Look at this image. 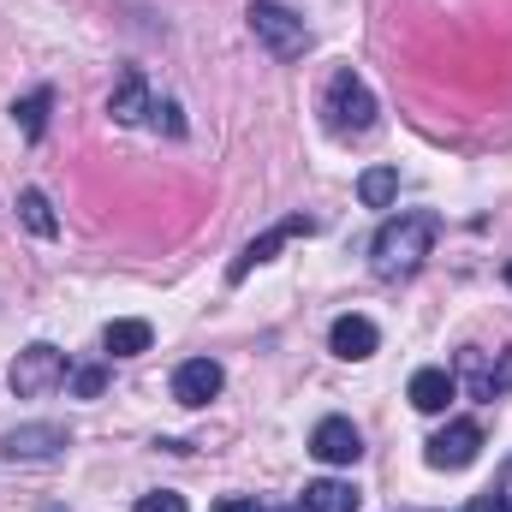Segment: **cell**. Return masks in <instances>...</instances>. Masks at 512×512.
<instances>
[{"label":"cell","mask_w":512,"mask_h":512,"mask_svg":"<svg viewBox=\"0 0 512 512\" xmlns=\"http://www.w3.org/2000/svg\"><path fill=\"white\" fill-rule=\"evenodd\" d=\"M435 233H441V215H429V209L393 215L382 233H376V245H370L376 274H382V280H405V274H417L423 256H429V245H435Z\"/></svg>","instance_id":"1"},{"label":"cell","mask_w":512,"mask_h":512,"mask_svg":"<svg viewBox=\"0 0 512 512\" xmlns=\"http://www.w3.org/2000/svg\"><path fill=\"white\" fill-rule=\"evenodd\" d=\"M322 126L334 131V137H364V131L376 126V96H370V84L352 66H340L328 78V90H322Z\"/></svg>","instance_id":"2"},{"label":"cell","mask_w":512,"mask_h":512,"mask_svg":"<svg viewBox=\"0 0 512 512\" xmlns=\"http://www.w3.org/2000/svg\"><path fill=\"white\" fill-rule=\"evenodd\" d=\"M66 376H72V364H66V352H60V346H48V340L24 346V352L12 358V370H6V382H12L18 399H42V393H54Z\"/></svg>","instance_id":"3"},{"label":"cell","mask_w":512,"mask_h":512,"mask_svg":"<svg viewBox=\"0 0 512 512\" xmlns=\"http://www.w3.org/2000/svg\"><path fill=\"white\" fill-rule=\"evenodd\" d=\"M251 30H256V42L274 54V60H298L304 48H310V30H304V18L298 12H286L280 0H251Z\"/></svg>","instance_id":"4"},{"label":"cell","mask_w":512,"mask_h":512,"mask_svg":"<svg viewBox=\"0 0 512 512\" xmlns=\"http://www.w3.org/2000/svg\"><path fill=\"white\" fill-rule=\"evenodd\" d=\"M477 447H483V429H477L471 417H459V423H447L441 435H429L423 459H429L435 471H465V465L477 459Z\"/></svg>","instance_id":"5"},{"label":"cell","mask_w":512,"mask_h":512,"mask_svg":"<svg viewBox=\"0 0 512 512\" xmlns=\"http://www.w3.org/2000/svg\"><path fill=\"white\" fill-rule=\"evenodd\" d=\"M304 233H316V221H310V215H286V221H280V227H268V233H262V239H251V245H245V251L233 256V268H227V280H233V286H239V280H245V274H251L256 262H274V251H280V245H286V239H304Z\"/></svg>","instance_id":"6"},{"label":"cell","mask_w":512,"mask_h":512,"mask_svg":"<svg viewBox=\"0 0 512 512\" xmlns=\"http://www.w3.org/2000/svg\"><path fill=\"white\" fill-rule=\"evenodd\" d=\"M66 447H72V435H66L60 423H18V429H6V441H0L6 459H60Z\"/></svg>","instance_id":"7"},{"label":"cell","mask_w":512,"mask_h":512,"mask_svg":"<svg viewBox=\"0 0 512 512\" xmlns=\"http://www.w3.org/2000/svg\"><path fill=\"white\" fill-rule=\"evenodd\" d=\"M310 453H316L322 465H358L364 435H358V423H352V417H322V423H316V435H310Z\"/></svg>","instance_id":"8"},{"label":"cell","mask_w":512,"mask_h":512,"mask_svg":"<svg viewBox=\"0 0 512 512\" xmlns=\"http://www.w3.org/2000/svg\"><path fill=\"white\" fill-rule=\"evenodd\" d=\"M459 376H465V387H471V399H501V393H512V346L501 352V364H483L477 346L459 352Z\"/></svg>","instance_id":"9"},{"label":"cell","mask_w":512,"mask_h":512,"mask_svg":"<svg viewBox=\"0 0 512 512\" xmlns=\"http://www.w3.org/2000/svg\"><path fill=\"white\" fill-rule=\"evenodd\" d=\"M221 382H227V376H221L215 358H185V364L173 370V399L197 411V405H209V399L221 393Z\"/></svg>","instance_id":"10"},{"label":"cell","mask_w":512,"mask_h":512,"mask_svg":"<svg viewBox=\"0 0 512 512\" xmlns=\"http://www.w3.org/2000/svg\"><path fill=\"white\" fill-rule=\"evenodd\" d=\"M328 346H334V358L364 364V358L382 346V334H376V322H370V316H340V322L328 328Z\"/></svg>","instance_id":"11"},{"label":"cell","mask_w":512,"mask_h":512,"mask_svg":"<svg viewBox=\"0 0 512 512\" xmlns=\"http://www.w3.org/2000/svg\"><path fill=\"white\" fill-rule=\"evenodd\" d=\"M149 84H143V72H120V84H114V96H108V114L120 120V126H143L149 120Z\"/></svg>","instance_id":"12"},{"label":"cell","mask_w":512,"mask_h":512,"mask_svg":"<svg viewBox=\"0 0 512 512\" xmlns=\"http://www.w3.org/2000/svg\"><path fill=\"white\" fill-rule=\"evenodd\" d=\"M405 393H411V405H417V411H429V417H435V411H447V399L459 393V376L429 364V370H417V376H411V387H405Z\"/></svg>","instance_id":"13"},{"label":"cell","mask_w":512,"mask_h":512,"mask_svg":"<svg viewBox=\"0 0 512 512\" xmlns=\"http://www.w3.org/2000/svg\"><path fill=\"white\" fill-rule=\"evenodd\" d=\"M358 507H364V495L352 483H340V477H316L304 489V512H358Z\"/></svg>","instance_id":"14"},{"label":"cell","mask_w":512,"mask_h":512,"mask_svg":"<svg viewBox=\"0 0 512 512\" xmlns=\"http://www.w3.org/2000/svg\"><path fill=\"white\" fill-rule=\"evenodd\" d=\"M102 346H108L114 358H137V352H149V346H155V328H149V322H137V316H126V322H108Z\"/></svg>","instance_id":"15"},{"label":"cell","mask_w":512,"mask_h":512,"mask_svg":"<svg viewBox=\"0 0 512 512\" xmlns=\"http://www.w3.org/2000/svg\"><path fill=\"white\" fill-rule=\"evenodd\" d=\"M18 215H24V227H30L36 239H54V233H60L54 203H48V191H36V185H24V191H18Z\"/></svg>","instance_id":"16"},{"label":"cell","mask_w":512,"mask_h":512,"mask_svg":"<svg viewBox=\"0 0 512 512\" xmlns=\"http://www.w3.org/2000/svg\"><path fill=\"white\" fill-rule=\"evenodd\" d=\"M48 108H54V90H30V96L12 102V120H18V131H24L30 143L48 131Z\"/></svg>","instance_id":"17"},{"label":"cell","mask_w":512,"mask_h":512,"mask_svg":"<svg viewBox=\"0 0 512 512\" xmlns=\"http://www.w3.org/2000/svg\"><path fill=\"white\" fill-rule=\"evenodd\" d=\"M358 197H364V209H387V203L399 197V173H393V167H370V173L358 179Z\"/></svg>","instance_id":"18"},{"label":"cell","mask_w":512,"mask_h":512,"mask_svg":"<svg viewBox=\"0 0 512 512\" xmlns=\"http://www.w3.org/2000/svg\"><path fill=\"white\" fill-rule=\"evenodd\" d=\"M66 382H72V393H78V399H96V393L108 387V370H102V364H84V370H72Z\"/></svg>","instance_id":"19"},{"label":"cell","mask_w":512,"mask_h":512,"mask_svg":"<svg viewBox=\"0 0 512 512\" xmlns=\"http://www.w3.org/2000/svg\"><path fill=\"white\" fill-rule=\"evenodd\" d=\"M137 512H185V495H173V489H155V495H143Z\"/></svg>","instance_id":"20"},{"label":"cell","mask_w":512,"mask_h":512,"mask_svg":"<svg viewBox=\"0 0 512 512\" xmlns=\"http://www.w3.org/2000/svg\"><path fill=\"white\" fill-rule=\"evenodd\" d=\"M215 512H268V507H256L251 495H227V501H215Z\"/></svg>","instance_id":"21"},{"label":"cell","mask_w":512,"mask_h":512,"mask_svg":"<svg viewBox=\"0 0 512 512\" xmlns=\"http://www.w3.org/2000/svg\"><path fill=\"white\" fill-rule=\"evenodd\" d=\"M465 512H507V501H501V495L489 489V495H477V501H471V507H465Z\"/></svg>","instance_id":"22"},{"label":"cell","mask_w":512,"mask_h":512,"mask_svg":"<svg viewBox=\"0 0 512 512\" xmlns=\"http://www.w3.org/2000/svg\"><path fill=\"white\" fill-rule=\"evenodd\" d=\"M501 501H507V512H512V459H507V471H501Z\"/></svg>","instance_id":"23"},{"label":"cell","mask_w":512,"mask_h":512,"mask_svg":"<svg viewBox=\"0 0 512 512\" xmlns=\"http://www.w3.org/2000/svg\"><path fill=\"white\" fill-rule=\"evenodd\" d=\"M507 286H512V262H507Z\"/></svg>","instance_id":"24"}]
</instances>
